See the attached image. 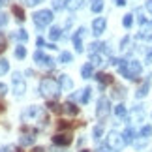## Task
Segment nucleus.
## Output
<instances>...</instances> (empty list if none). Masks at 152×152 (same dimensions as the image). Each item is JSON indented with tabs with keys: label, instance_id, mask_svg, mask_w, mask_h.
I'll use <instances>...</instances> for the list:
<instances>
[{
	"label": "nucleus",
	"instance_id": "nucleus-44",
	"mask_svg": "<svg viewBox=\"0 0 152 152\" xmlns=\"http://www.w3.org/2000/svg\"><path fill=\"white\" fill-rule=\"evenodd\" d=\"M36 43L39 45V47H43V45H45V43H43V39H42V38H38V39H36Z\"/></svg>",
	"mask_w": 152,
	"mask_h": 152
},
{
	"label": "nucleus",
	"instance_id": "nucleus-38",
	"mask_svg": "<svg viewBox=\"0 0 152 152\" xmlns=\"http://www.w3.org/2000/svg\"><path fill=\"white\" fill-rule=\"evenodd\" d=\"M4 49H6V36L0 32V53H2Z\"/></svg>",
	"mask_w": 152,
	"mask_h": 152
},
{
	"label": "nucleus",
	"instance_id": "nucleus-40",
	"mask_svg": "<svg viewBox=\"0 0 152 152\" xmlns=\"http://www.w3.org/2000/svg\"><path fill=\"white\" fill-rule=\"evenodd\" d=\"M6 92H8V86H6L4 83H0V96H4Z\"/></svg>",
	"mask_w": 152,
	"mask_h": 152
},
{
	"label": "nucleus",
	"instance_id": "nucleus-29",
	"mask_svg": "<svg viewBox=\"0 0 152 152\" xmlns=\"http://www.w3.org/2000/svg\"><path fill=\"white\" fill-rule=\"evenodd\" d=\"M15 56H17V58H25V56H26V49L23 47V45H19V47L15 49Z\"/></svg>",
	"mask_w": 152,
	"mask_h": 152
},
{
	"label": "nucleus",
	"instance_id": "nucleus-2",
	"mask_svg": "<svg viewBox=\"0 0 152 152\" xmlns=\"http://www.w3.org/2000/svg\"><path fill=\"white\" fill-rule=\"evenodd\" d=\"M39 94L45 98H56L60 94V83L51 77H43L39 83Z\"/></svg>",
	"mask_w": 152,
	"mask_h": 152
},
{
	"label": "nucleus",
	"instance_id": "nucleus-7",
	"mask_svg": "<svg viewBox=\"0 0 152 152\" xmlns=\"http://www.w3.org/2000/svg\"><path fill=\"white\" fill-rule=\"evenodd\" d=\"M25 81L21 79V73H13V92L17 96H23L25 94Z\"/></svg>",
	"mask_w": 152,
	"mask_h": 152
},
{
	"label": "nucleus",
	"instance_id": "nucleus-28",
	"mask_svg": "<svg viewBox=\"0 0 152 152\" xmlns=\"http://www.w3.org/2000/svg\"><path fill=\"white\" fill-rule=\"evenodd\" d=\"M72 60H73L72 53H62V55H60V62L62 64H68V62H72Z\"/></svg>",
	"mask_w": 152,
	"mask_h": 152
},
{
	"label": "nucleus",
	"instance_id": "nucleus-31",
	"mask_svg": "<svg viewBox=\"0 0 152 152\" xmlns=\"http://www.w3.org/2000/svg\"><path fill=\"white\" fill-rule=\"evenodd\" d=\"M34 143V137L32 135H23L21 137V145H32Z\"/></svg>",
	"mask_w": 152,
	"mask_h": 152
},
{
	"label": "nucleus",
	"instance_id": "nucleus-18",
	"mask_svg": "<svg viewBox=\"0 0 152 152\" xmlns=\"http://www.w3.org/2000/svg\"><path fill=\"white\" fill-rule=\"evenodd\" d=\"M126 113H128V111H126V105L118 103V105L115 107V115L118 116V118H126Z\"/></svg>",
	"mask_w": 152,
	"mask_h": 152
},
{
	"label": "nucleus",
	"instance_id": "nucleus-14",
	"mask_svg": "<svg viewBox=\"0 0 152 152\" xmlns=\"http://www.w3.org/2000/svg\"><path fill=\"white\" fill-rule=\"evenodd\" d=\"M148 88H150V81L147 79L141 86H139V90H137V94H135V96H137V98H145V96L148 94Z\"/></svg>",
	"mask_w": 152,
	"mask_h": 152
},
{
	"label": "nucleus",
	"instance_id": "nucleus-8",
	"mask_svg": "<svg viewBox=\"0 0 152 152\" xmlns=\"http://www.w3.org/2000/svg\"><path fill=\"white\" fill-rule=\"evenodd\" d=\"M34 62H38V64H43V66H49V68H53V64H55V60H53L51 56L43 55L42 51H36V53H34Z\"/></svg>",
	"mask_w": 152,
	"mask_h": 152
},
{
	"label": "nucleus",
	"instance_id": "nucleus-4",
	"mask_svg": "<svg viewBox=\"0 0 152 152\" xmlns=\"http://www.w3.org/2000/svg\"><path fill=\"white\" fill-rule=\"evenodd\" d=\"M53 21V11L51 10H39L34 13V25H36L38 28H45L49 26Z\"/></svg>",
	"mask_w": 152,
	"mask_h": 152
},
{
	"label": "nucleus",
	"instance_id": "nucleus-30",
	"mask_svg": "<svg viewBox=\"0 0 152 152\" xmlns=\"http://www.w3.org/2000/svg\"><path fill=\"white\" fill-rule=\"evenodd\" d=\"M10 69V64H8V60H0V75H4L6 72Z\"/></svg>",
	"mask_w": 152,
	"mask_h": 152
},
{
	"label": "nucleus",
	"instance_id": "nucleus-45",
	"mask_svg": "<svg viewBox=\"0 0 152 152\" xmlns=\"http://www.w3.org/2000/svg\"><path fill=\"white\" fill-rule=\"evenodd\" d=\"M116 4H118V6H126V0H116Z\"/></svg>",
	"mask_w": 152,
	"mask_h": 152
},
{
	"label": "nucleus",
	"instance_id": "nucleus-13",
	"mask_svg": "<svg viewBox=\"0 0 152 152\" xmlns=\"http://www.w3.org/2000/svg\"><path fill=\"white\" fill-rule=\"evenodd\" d=\"M58 83H60V86H62V88H66V90H72L73 88V83H72V79H69L68 75H60Z\"/></svg>",
	"mask_w": 152,
	"mask_h": 152
},
{
	"label": "nucleus",
	"instance_id": "nucleus-11",
	"mask_svg": "<svg viewBox=\"0 0 152 152\" xmlns=\"http://www.w3.org/2000/svg\"><path fill=\"white\" fill-rule=\"evenodd\" d=\"M62 111H64L66 115H72V116H75V115L79 113V107H77V105H73L72 102H68V103H64V105H62Z\"/></svg>",
	"mask_w": 152,
	"mask_h": 152
},
{
	"label": "nucleus",
	"instance_id": "nucleus-12",
	"mask_svg": "<svg viewBox=\"0 0 152 152\" xmlns=\"http://www.w3.org/2000/svg\"><path fill=\"white\" fill-rule=\"evenodd\" d=\"M96 79H98V83H100L102 86H105V85H113V77H111L109 73H96Z\"/></svg>",
	"mask_w": 152,
	"mask_h": 152
},
{
	"label": "nucleus",
	"instance_id": "nucleus-25",
	"mask_svg": "<svg viewBox=\"0 0 152 152\" xmlns=\"http://www.w3.org/2000/svg\"><path fill=\"white\" fill-rule=\"evenodd\" d=\"M90 64H92V66H102V64H103V60H102V56L100 55H96V53H94V55H90Z\"/></svg>",
	"mask_w": 152,
	"mask_h": 152
},
{
	"label": "nucleus",
	"instance_id": "nucleus-46",
	"mask_svg": "<svg viewBox=\"0 0 152 152\" xmlns=\"http://www.w3.org/2000/svg\"><path fill=\"white\" fill-rule=\"evenodd\" d=\"M4 2H6V0H0V6H2V4H4Z\"/></svg>",
	"mask_w": 152,
	"mask_h": 152
},
{
	"label": "nucleus",
	"instance_id": "nucleus-39",
	"mask_svg": "<svg viewBox=\"0 0 152 152\" xmlns=\"http://www.w3.org/2000/svg\"><path fill=\"white\" fill-rule=\"evenodd\" d=\"M6 25H8V15H0V26H6Z\"/></svg>",
	"mask_w": 152,
	"mask_h": 152
},
{
	"label": "nucleus",
	"instance_id": "nucleus-47",
	"mask_svg": "<svg viewBox=\"0 0 152 152\" xmlns=\"http://www.w3.org/2000/svg\"><path fill=\"white\" fill-rule=\"evenodd\" d=\"M81 152H88V150H81Z\"/></svg>",
	"mask_w": 152,
	"mask_h": 152
},
{
	"label": "nucleus",
	"instance_id": "nucleus-48",
	"mask_svg": "<svg viewBox=\"0 0 152 152\" xmlns=\"http://www.w3.org/2000/svg\"><path fill=\"white\" fill-rule=\"evenodd\" d=\"M100 152H103V150H100Z\"/></svg>",
	"mask_w": 152,
	"mask_h": 152
},
{
	"label": "nucleus",
	"instance_id": "nucleus-35",
	"mask_svg": "<svg viewBox=\"0 0 152 152\" xmlns=\"http://www.w3.org/2000/svg\"><path fill=\"white\" fill-rule=\"evenodd\" d=\"M73 124H69V122H66V120H60L58 122V130H68V128H72Z\"/></svg>",
	"mask_w": 152,
	"mask_h": 152
},
{
	"label": "nucleus",
	"instance_id": "nucleus-22",
	"mask_svg": "<svg viewBox=\"0 0 152 152\" xmlns=\"http://www.w3.org/2000/svg\"><path fill=\"white\" fill-rule=\"evenodd\" d=\"M66 6H68V0H53V10H56V11L64 10Z\"/></svg>",
	"mask_w": 152,
	"mask_h": 152
},
{
	"label": "nucleus",
	"instance_id": "nucleus-5",
	"mask_svg": "<svg viewBox=\"0 0 152 152\" xmlns=\"http://www.w3.org/2000/svg\"><path fill=\"white\" fill-rule=\"evenodd\" d=\"M109 111H111V105H109V100L107 98H100V102H98V109H96V115H98V118H105V116L109 115Z\"/></svg>",
	"mask_w": 152,
	"mask_h": 152
},
{
	"label": "nucleus",
	"instance_id": "nucleus-10",
	"mask_svg": "<svg viewBox=\"0 0 152 152\" xmlns=\"http://www.w3.org/2000/svg\"><path fill=\"white\" fill-rule=\"evenodd\" d=\"M83 34H85V28L83 26L73 34V45H75V51H77V53L83 51Z\"/></svg>",
	"mask_w": 152,
	"mask_h": 152
},
{
	"label": "nucleus",
	"instance_id": "nucleus-33",
	"mask_svg": "<svg viewBox=\"0 0 152 152\" xmlns=\"http://www.w3.org/2000/svg\"><path fill=\"white\" fill-rule=\"evenodd\" d=\"M113 96H115V98H122V96H124V88H122V86H115Z\"/></svg>",
	"mask_w": 152,
	"mask_h": 152
},
{
	"label": "nucleus",
	"instance_id": "nucleus-32",
	"mask_svg": "<svg viewBox=\"0 0 152 152\" xmlns=\"http://www.w3.org/2000/svg\"><path fill=\"white\" fill-rule=\"evenodd\" d=\"M17 39H19V42H26V39H28L26 30H19V32H17Z\"/></svg>",
	"mask_w": 152,
	"mask_h": 152
},
{
	"label": "nucleus",
	"instance_id": "nucleus-19",
	"mask_svg": "<svg viewBox=\"0 0 152 152\" xmlns=\"http://www.w3.org/2000/svg\"><path fill=\"white\" fill-rule=\"evenodd\" d=\"M90 10L94 11V13H100V11L103 10V0H92V6Z\"/></svg>",
	"mask_w": 152,
	"mask_h": 152
},
{
	"label": "nucleus",
	"instance_id": "nucleus-26",
	"mask_svg": "<svg viewBox=\"0 0 152 152\" xmlns=\"http://www.w3.org/2000/svg\"><path fill=\"white\" fill-rule=\"evenodd\" d=\"M122 25H124L126 28H130V26L133 25V15H132V13H128V15H124V19H122Z\"/></svg>",
	"mask_w": 152,
	"mask_h": 152
},
{
	"label": "nucleus",
	"instance_id": "nucleus-24",
	"mask_svg": "<svg viewBox=\"0 0 152 152\" xmlns=\"http://www.w3.org/2000/svg\"><path fill=\"white\" fill-rule=\"evenodd\" d=\"M90 94H92V88H86L83 90V96H81V103H88V100H90Z\"/></svg>",
	"mask_w": 152,
	"mask_h": 152
},
{
	"label": "nucleus",
	"instance_id": "nucleus-34",
	"mask_svg": "<svg viewBox=\"0 0 152 152\" xmlns=\"http://www.w3.org/2000/svg\"><path fill=\"white\" fill-rule=\"evenodd\" d=\"M102 133H103V128H102V126H96V128H94V139H96V141L102 137Z\"/></svg>",
	"mask_w": 152,
	"mask_h": 152
},
{
	"label": "nucleus",
	"instance_id": "nucleus-9",
	"mask_svg": "<svg viewBox=\"0 0 152 152\" xmlns=\"http://www.w3.org/2000/svg\"><path fill=\"white\" fill-rule=\"evenodd\" d=\"M105 26H107V21H105V17H98V19H94V23H92L94 36H100V34L105 30Z\"/></svg>",
	"mask_w": 152,
	"mask_h": 152
},
{
	"label": "nucleus",
	"instance_id": "nucleus-20",
	"mask_svg": "<svg viewBox=\"0 0 152 152\" xmlns=\"http://www.w3.org/2000/svg\"><path fill=\"white\" fill-rule=\"evenodd\" d=\"M81 6H83V0H68V6H66V8L72 10V11H75V10H79Z\"/></svg>",
	"mask_w": 152,
	"mask_h": 152
},
{
	"label": "nucleus",
	"instance_id": "nucleus-27",
	"mask_svg": "<svg viewBox=\"0 0 152 152\" xmlns=\"http://www.w3.org/2000/svg\"><path fill=\"white\" fill-rule=\"evenodd\" d=\"M47 107H49V111H53V113H60L62 111V105H58L56 102H49Z\"/></svg>",
	"mask_w": 152,
	"mask_h": 152
},
{
	"label": "nucleus",
	"instance_id": "nucleus-3",
	"mask_svg": "<svg viewBox=\"0 0 152 152\" xmlns=\"http://www.w3.org/2000/svg\"><path fill=\"white\" fill-rule=\"evenodd\" d=\"M105 145H107V148H111L113 152H120L126 147V141L118 132H111L107 135V139H105Z\"/></svg>",
	"mask_w": 152,
	"mask_h": 152
},
{
	"label": "nucleus",
	"instance_id": "nucleus-1",
	"mask_svg": "<svg viewBox=\"0 0 152 152\" xmlns=\"http://www.w3.org/2000/svg\"><path fill=\"white\" fill-rule=\"evenodd\" d=\"M141 69H143V68H141V62H137V60H130V62L120 60V64H118V72L124 75L126 79H132V81L139 79Z\"/></svg>",
	"mask_w": 152,
	"mask_h": 152
},
{
	"label": "nucleus",
	"instance_id": "nucleus-43",
	"mask_svg": "<svg viewBox=\"0 0 152 152\" xmlns=\"http://www.w3.org/2000/svg\"><path fill=\"white\" fill-rule=\"evenodd\" d=\"M147 10L152 11V0H147Z\"/></svg>",
	"mask_w": 152,
	"mask_h": 152
},
{
	"label": "nucleus",
	"instance_id": "nucleus-23",
	"mask_svg": "<svg viewBox=\"0 0 152 152\" xmlns=\"http://www.w3.org/2000/svg\"><path fill=\"white\" fill-rule=\"evenodd\" d=\"M60 36H62V30H60V28H58V26H51V30H49V38H51V39H58Z\"/></svg>",
	"mask_w": 152,
	"mask_h": 152
},
{
	"label": "nucleus",
	"instance_id": "nucleus-36",
	"mask_svg": "<svg viewBox=\"0 0 152 152\" xmlns=\"http://www.w3.org/2000/svg\"><path fill=\"white\" fill-rule=\"evenodd\" d=\"M25 6H36V4H42L43 0H21Z\"/></svg>",
	"mask_w": 152,
	"mask_h": 152
},
{
	"label": "nucleus",
	"instance_id": "nucleus-15",
	"mask_svg": "<svg viewBox=\"0 0 152 152\" xmlns=\"http://www.w3.org/2000/svg\"><path fill=\"white\" fill-rule=\"evenodd\" d=\"M124 141H126V145H130V143H133L135 141V132H133V128H126V132H124Z\"/></svg>",
	"mask_w": 152,
	"mask_h": 152
},
{
	"label": "nucleus",
	"instance_id": "nucleus-42",
	"mask_svg": "<svg viewBox=\"0 0 152 152\" xmlns=\"http://www.w3.org/2000/svg\"><path fill=\"white\" fill-rule=\"evenodd\" d=\"M147 62H148V64H150V66H152V51H150V53H148V55H147Z\"/></svg>",
	"mask_w": 152,
	"mask_h": 152
},
{
	"label": "nucleus",
	"instance_id": "nucleus-6",
	"mask_svg": "<svg viewBox=\"0 0 152 152\" xmlns=\"http://www.w3.org/2000/svg\"><path fill=\"white\" fill-rule=\"evenodd\" d=\"M53 143H55V147H68V145H72V135L69 133H56L53 137Z\"/></svg>",
	"mask_w": 152,
	"mask_h": 152
},
{
	"label": "nucleus",
	"instance_id": "nucleus-41",
	"mask_svg": "<svg viewBox=\"0 0 152 152\" xmlns=\"http://www.w3.org/2000/svg\"><path fill=\"white\" fill-rule=\"evenodd\" d=\"M30 152H45V148H42V147H34Z\"/></svg>",
	"mask_w": 152,
	"mask_h": 152
},
{
	"label": "nucleus",
	"instance_id": "nucleus-17",
	"mask_svg": "<svg viewBox=\"0 0 152 152\" xmlns=\"http://www.w3.org/2000/svg\"><path fill=\"white\" fill-rule=\"evenodd\" d=\"M92 68H94V66H92L90 62H88V64H85V66L81 68V75H83L85 79H88V77H92Z\"/></svg>",
	"mask_w": 152,
	"mask_h": 152
},
{
	"label": "nucleus",
	"instance_id": "nucleus-37",
	"mask_svg": "<svg viewBox=\"0 0 152 152\" xmlns=\"http://www.w3.org/2000/svg\"><path fill=\"white\" fill-rule=\"evenodd\" d=\"M0 152H21V150L17 148V147H2Z\"/></svg>",
	"mask_w": 152,
	"mask_h": 152
},
{
	"label": "nucleus",
	"instance_id": "nucleus-16",
	"mask_svg": "<svg viewBox=\"0 0 152 152\" xmlns=\"http://www.w3.org/2000/svg\"><path fill=\"white\" fill-rule=\"evenodd\" d=\"M11 11H13V15L17 17V21H25V11H23V8L21 6H13V8H11Z\"/></svg>",
	"mask_w": 152,
	"mask_h": 152
},
{
	"label": "nucleus",
	"instance_id": "nucleus-21",
	"mask_svg": "<svg viewBox=\"0 0 152 152\" xmlns=\"http://www.w3.org/2000/svg\"><path fill=\"white\" fill-rule=\"evenodd\" d=\"M150 135H152V126H148V124H147V126H143V128H141V132H139V137L148 139Z\"/></svg>",
	"mask_w": 152,
	"mask_h": 152
}]
</instances>
